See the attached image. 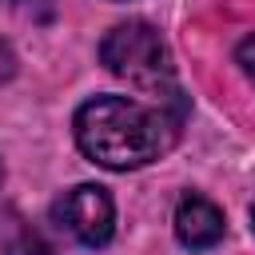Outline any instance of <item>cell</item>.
I'll use <instances>...</instances> for the list:
<instances>
[{
	"label": "cell",
	"mask_w": 255,
	"mask_h": 255,
	"mask_svg": "<svg viewBox=\"0 0 255 255\" xmlns=\"http://www.w3.org/2000/svg\"><path fill=\"white\" fill-rule=\"evenodd\" d=\"M183 116H187V104H167V100L143 104L131 96H96L76 108L72 135L92 163L108 171H135L163 159L175 147Z\"/></svg>",
	"instance_id": "obj_1"
},
{
	"label": "cell",
	"mask_w": 255,
	"mask_h": 255,
	"mask_svg": "<svg viewBox=\"0 0 255 255\" xmlns=\"http://www.w3.org/2000/svg\"><path fill=\"white\" fill-rule=\"evenodd\" d=\"M100 60L112 76L151 92L155 100H167V104H187L179 84H175V64H171V52L159 36V28H151L147 20H128V24H116L104 40H100Z\"/></svg>",
	"instance_id": "obj_2"
},
{
	"label": "cell",
	"mask_w": 255,
	"mask_h": 255,
	"mask_svg": "<svg viewBox=\"0 0 255 255\" xmlns=\"http://www.w3.org/2000/svg\"><path fill=\"white\" fill-rule=\"evenodd\" d=\"M52 219L84 247H104L116 231V203L100 183H76L52 203Z\"/></svg>",
	"instance_id": "obj_3"
},
{
	"label": "cell",
	"mask_w": 255,
	"mask_h": 255,
	"mask_svg": "<svg viewBox=\"0 0 255 255\" xmlns=\"http://www.w3.org/2000/svg\"><path fill=\"white\" fill-rule=\"evenodd\" d=\"M171 223H175V239L187 251H211L223 239V211L199 191H187L175 203V219Z\"/></svg>",
	"instance_id": "obj_4"
},
{
	"label": "cell",
	"mask_w": 255,
	"mask_h": 255,
	"mask_svg": "<svg viewBox=\"0 0 255 255\" xmlns=\"http://www.w3.org/2000/svg\"><path fill=\"white\" fill-rule=\"evenodd\" d=\"M0 255H52L44 235L12 207L0 211Z\"/></svg>",
	"instance_id": "obj_5"
},
{
	"label": "cell",
	"mask_w": 255,
	"mask_h": 255,
	"mask_svg": "<svg viewBox=\"0 0 255 255\" xmlns=\"http://www.w3.org/2000/svg\"><path fill=\"white\" fill-rule=\"evenodd\" d=\"M235 64H239L243 76L255 84V32H251L247 40H239V48H235Z\"/></svg>",
	"instance_id": "obj_6"
},
{
	"label": "cell",
	"mask_w": 255,
	"mask_h": 255,
	"mask_svg": "<svg viewBox=\"0 0 255 255\" xmlns=\"http://www.w3.org/2000/svg\"><path fill=\"white\" fill-rule=\"evenodd\" d=\"M16 68H20V60H16V48L0 36V84H8L12 76H16Z\"/></svg>",
	"instance_id": "obj_7"
},
{
	"label": "cell",
	"mask_w": 255,
	"mask_h": 255,
	"mask_svg": "<svg viewBox=\"0 0 255 255\" xmlns=\"http://www.w3.org/2000/svg\"><path fill=\"white\" fill-rule=\"evenodd\" d=\"M36 4L44 8V16H52V0H12V8H16L20 16H32V20H40V12H36Z\"/></svg>",
	"instance_id": "obj_8"
},
{
	"label": "cell",
	"mask_w": 255,
	"mask_h": 255,
	"mask_svg": "<svg viewBox=\"0 0 255 255\" xmlns=\"http://www.w3.org/2000/svg\"><path fill=\"white\" fill-rule=\"evenodd\" d=\"M251 223H255V211H251Z\"/></svg>",
	"instance_id": "obj_9"
}]
</instances>
